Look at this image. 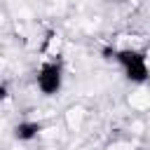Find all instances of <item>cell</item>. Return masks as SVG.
Instances as JSON below:
<instances>
[{"label": "cell", "instance_id": "1", "mask_svg": "<svg viewBox=\"0 0 150 150\" xmlns=\"http://www.w3.org/2000/svg\"><path fill=\"white\" fill-rule=\"evenodd\" d=\"M108 59L115 61V66L120 68V73L124 75L127 82H131V84H145L150 80V61H148V54L143 49H136V47L112 49Z\"/></svg>", "mask_w": 150, "mask_h": 150}, {"label": "cell", "instance_id": "2", "mask_svg": "<svg viewBox=\"0 0 150 150\" xmlns=\"http://www.w3.org/2000/svg\"><path fill=\"white\" fill-rule=\"evenodd\" d=\"M63 80H66V66H63V59L59 54L45 59L38 70H35V87L42 96L52 98V96H59L61 89H63Z\"/></svg>", "mask_w": 150, "mask_h": 150}, {"label": "cell", "instance_id": "3", "mask_svg": "<svg viewBox=\"0 0 150 150\" xmlns=\"http://www.w3.org/2000/svg\"><path fill=\"white\" fill-rule=\"evenodd\" d=\"M42 122L38 120H19L14 127H12V136L19 141V143H30L35 141L40 134H42Z\"/></svg>", "mask_w": 150, "mask_h": 150}, {"label": "cell", "instance_id": "4", "mask_svg": "<svg viewBox=\"0 0 150 150\" xmlns=\"http://www.w3.org/2000/svg\"><path fill=\"white\" fill-rule=\"evenodd\" d=\"M7 94H9V89H7V84H5L2 80H0V103H2L5 98H7Z\"/></svg>", "mask_w": 150, "mask_h": 150}]
</instances>
